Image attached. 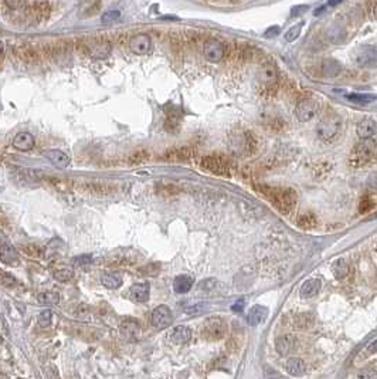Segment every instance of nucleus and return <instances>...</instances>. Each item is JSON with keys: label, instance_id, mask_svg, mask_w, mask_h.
<instances>
[{"label": "nucleus", "instance_id": "55", "mask_svg": "<svg viewBox=\"0 0 377 379\" xmlns=\"http://www.w3.org/2000/svg\"><path fill=\"white\" fill-rule=\"evenodd\" d=\"M323 10H325V7H319V9H316L314 14H315V16H319L321 13H323Z\"/></svg>", "mask_w": 377, "mask_h": 379}, {"label": "nucleus", "instance_id": "8", "mask_svg": "<svg viewBox=\"0 0 377 379\" xmlns=\"http://www.w3.org/2000/svg\"><path fill=\"white\" fill-rule=\"evenodd\" d=\"M204 57L210 63H218L223 60L225 54L224 44L217 39H209L204 43Z\"/></svg>", "mask_w": 377, "mask_h": 379}, {"label": "nucleus", "instance_id": "11", "mask_svg": "<svg viewBox=\"0 0 377 379\" xmlns=\"http://www.w3.org/2000/svg\"><path fill=\"white\" fill-rule=\"evenodd\" d=\"M258 81L261 82V85L271 90L272 87H275L278 84V70H276L275 64L272 63H265L261 67V70L258 71Z\"/></svg>", "mask_w": 377, "mask_h": 379}, {"label": "nucleus", "instance_id": "53", "mask_svg": "<svg viewBox=\"0 0 377 379\" xmlns=\"http://www.w3.org/2000/svg\"><path fill=\"white\" fill-rule=\"evenodd\" d=\"M369 352H372V354H377V339L375 342H372L370 345H369Z\"/></svg>", "mask_w": 377, "mask_h": 379}, {"label": "nucleus", "instance_id": "36", "mask_svg": "<svg viewBox=\"0 0 377 379\" xmlns=\"http://www.w3.org/2000/svg\"><path fill=\"white\" fill-rule=\"evenodd\" d=\"M346 97L347 100H350L352 103L356 104H369L377 98L375 95H369V94H349Z\"/></svg>", "mask_w": 377, "mask_h": 379}, {"label": "nucleus", "instance_id": "6", "mask_svg": "<svg viewBox=\"0 0 377 379\" xmlns=\"http://www.w3.org/2000/svg\"><path fill=\"white\" fill-rule=\"evenodd\" d=\"M319 113V103L314 98H304L301 100L295 108L296 118L301 123H308L312 118H315L316 114Z\"/></svg>", "mask_w": 377, "mask_h": 379}, {"label": "nucleus", "instance_id": "13", "mask_svg": "<svg viewBox=\"0 0 377 379\" xmlns=\"http://www.w3.org/2000/svg\"><path fill=\"white\" fill-rule=\"evenodd\" d=\"M296 348H298V339L292 334H285L275 339L276 352L282 357L292 354Z\"/></svg>", "mask_w": 377, "mask_h": 379}, {"label": "nucleus", "instance_id": "24", "mask_svg": "<svg viewBox=\"0 0 377 379\" xmlns=\"http://www.w3.org/2000/svg\"><path fill=\"white\" fill-rule=\"evenodd\" d=\"M192 339V329L184 325H179L172 331L170 334V341L176 345H184Z\"/></svg>", "mask_w": 377, "mask_h": 379}, {"label": "nucleus", "instance_id": "12", "mask_svg": "<svg viewBox=\"0 0 377 379\" xmlns=\"http://www.w3.org/2000/svg\"><path fill=\"white\" fill-rule=\"evenodd\" d=\"M129 49H131V52L138 54V56L148 54V53L151 52V49H152V40L145 33L135 34L129 40Z\"/></svg>", "mask_w": 377, "mask_h": 379}, {"label": "nucleus", "instance_id": "4", "mask_svg": "<svg viewBox=\"0 0 377 379\" xmlns=\"http://www.w3.org/2000/svg\"><path fill=\"white\" fill-rule=\"evenodd\" d=\"M227 331H228V324L224 318L210 317L206 319L200 334L207 341H220L224 338Z\"/></svg>", "mask_w": 377, "mask_h": 379}, {"label": "nucleus", "instance_id": "10", "mask_svg": "<svg viewBox=\"0 0 377 379\" xmlns=\"http://www.w3.org/2000/svg\"><path fill=\"white\" fill-rule=\"evenodd\" d=\"M203 166L210 171L214 175H220V176H227L230 175V168L224 158H221L220 155H209L203 159Z\"/></svg>", "mask_w": 377, "mask_h": 379}, {"label": "nucleus", "instance_id": "5", "mask_svg": "<svg viewBox=\"0 0 377 379\" xmlns=\"http://www.w3.org/2000/svg\"><path fill=\"white\" fill-rule=\"evenodd\" d=\"M353 62L360 68H375L377 67V47L363 46L353 54Z\"/></svg>", "mask_w": 377, "mask_h": 379}, {"label": "nucleus", "instance_id": "25", "mask_svg": "<svg viewBox=\"0 0 377 379\" xmlns=\"http://www.w3.org/2000/svg\"><path fill=\"white\" fill-rule=\"evenodd\" d=\"M322 75L326 77V78H335L337 77L340 71H342V65L339 64V62L333 60V59H325L322 62Z\"/></svg>", "mask_w": 377, "mask_h": 379}, {"label": "nucleus", "instance_id": "26", "mask_svg": "<svg viewBox=\"0 0 377 379\" xmlns=\"http://www.w3.org/2000/svg\"><path fill=\"white\" fill-rule=\"evenodd\" d=\"M101 283L104 287L116 290L122 286V276L118 271H107L101 276Z\"/></svg>", "mask_w": 377, "mask_h": 379}, {"label": "nucleus", "instance_id": "22", "mask_svg": "<svg viewBox=\"0 0 377 379\" xmlns=\"http://www.w3.org/2000/svg\"><path fill=\"white\" fill-rule=\"evenodd\" d=\"M376 123L372 118H365V120H362L360 123L357 124L356 132L360 139H367V138H372L376 133Z\"/></svg>", "mask_w": 377, "mask_h": 379}, {"label": "nucleus", "instance_id": "18", "mask_svg": "<svg viewBox=\"0 0 377 379\" xmlns=\"http://www.w3.org/2000/svg\"><path fill=\"white\" fill-rule=\"evenodd\" d=\"M193 155V151L187 146H182V148H174V149H169L164 154V159L166 161H172V162H186L190 159V156Z\"/></svg>", "mask_w": 377, "mask_h": 379}, {"label": "nucleus", "instance_id": "51", "mask_svg": "<svg viewBox=\"0 0 377 379\" xmlns=\"http://www.w3.org/2000/svg\"><path fill=\"white\" fill-rule=\"evenodd\" d=\"M372 206H373V203H370V202H369V197L363 199V202H362V205H360V212H362V213H365V212H367V210H370V209H372Z\"/></svg>", "mask_w": 377, "mask_h": 379}, {"label": "nucleus", "instance_id": "31", "mask_svg": "<svg viewBox=\"0 0 377 379\" xmlns=\"http://www.w3.org/2000/svg\"><path fill=\"white\" fill-rule=\"evenodd\" d=\"M294 327L298 329H308L314 325L315 322V317L312 313H299L294 317Z\"/></svg>", "mask_w": 377, "mask_h": 379}, {"label": "nucleus", "instance_id": "2", "mask_svg": "<svg viewBox=\"0 0 377 379\" xmlns=\"http://www.w3.org/2000/svg\"><path fill=\"white\" fill-rule=\"evenodd\" d=\"M377 156V142L372 138L363 139L362 142L352 149V152L349 155V164L355 168H360L363 165L369 164L372 159H375Z\"/></svg>", "mask_w": 377, "mask_h": 379}, {"label": "nucleus", "instance_id": "32", "mask_svg": "<svg viewBox=\"0 0 377 379\" xmlns=\"http://www.w3.org/2000/svg\"><path fill=\"white\" fill-rule=\"evenodd\" d=\"M41 306H57L60 303V294L57 291H44L37 296Z\"/></svg>", "mask_w": 377, "mask_h": 379}, {"label": "nucleus", "instance_id": "3", "mask_svg": "<svg viewBox=\"0 0 377 379\" xmlns=\"http://www.w3.org/2000/svg\"><path fill=\"white\" fill-rule=\"evenodd\" d=\"M343 126V121L337 114H330L326 115L321 123L318 124L316 126V133L318 136L325 141V142H330L336 138L337 135L342 131Z\"/></svg>", "mask_w": 377, "mask_h": 379}, {"label": "nucleus", "instance_id": "54", "mask_svg": "<svg viewBox=\"0 0 377 379\" xmlns=\"http://www.w3.org/2000/svg\"><path fill=\"white\" fill-rule=\"evenodd\" d=\"M343 0H329V6H332V7H335L337 4H340Z\"/></svg>", "mask_w": 377, "mask_h": 379}, {"label": "nucleus", "instance_id": "34", "mask_svg": "<svg viewBox=\"0 0 377 379\" xmlns=\"http://www.w3.org/2000/svg\"><path fill=\"white\" fill-rule=\"evenodd\" d=\"M332 273H333V276L336 277V280H343L349 273V267H347L346 261L343 258H337L336 261L332 264Z\"/></svg>", "mask_w": 377, "mask_h": 379}, {"label": "nucleus", "instance_id": "52", "mask_svg": "<svg viewBox=\"0 0 377 379\" xmlns=\"http://www.w3.org/2000/svg\"><path fill=\"white\" fill-rule=\"evenodd\" d=\"M1 327H3V335L6 337V335L9 334V327H7V322H6V319H4V318L1 319Z\"/></svg>", "mask_w": 377, "mask_h": 379}, {"label": "nucleus", "instance_id": "33", "mask_svg": "<svg viewBox=\"0 0 377 379\" xmlns=\"http://www.w3.org/2000/svg\"><path fill=\"white\" fill-rule=\"evenodd\" d=\"M16 54H17V57L20 59L21 62H26V63L37 62V53L34 52L31 47H27V46H23V47L16 49Z\"/></svg>", "mask_w": 377, "mask_h": 379}, {"label": "nucleus", "instance_id": "48", "mask_svg": "<svg viewBox=\"0 0 377 379\" xmlns=\"http://www.w3.org/2000/svg\"><path fill=\"white\" fill-rule=\"evenodd\" d=\"M279 31H281V29H279L278 26H272V27H269L268 30L265 31V37H267V39L275 37V36H278V34H279Z\"/></svg>", "mask_w": 377, "mask_h": 379}, {"label": "nucleus", "instance_id": "15", "mask_svg": "<svg viewBox=\"0 0 377 379\" xmlns=\"http://www.w3.org/2000/svg\"><path fill=\"white\" fill-rule=\"evenodd\" d=\"M119 331L122 334L125 338L128 339H136L139 338L141 332H142V328H141V324L138 319L135 318H125L121 325H119Z\"/></svg>", "mask_w": 377, "mask_h": 379}, {"label": "nucleus", "instance_id": "7", "mask_svg": "<svg viewBox=\"0 0 377 379\" xmlns=\"http://www.w3.org/2000/svg\"><path fill=\"white\" fill-rule=\"evenodd\" d=\"M151 322L155 328L158 329H164L167 328L172 322H173V314L172 310L167 306H158L152 311V317H151Z\"/></svg>", "mask_w": 377, "mask_h": 379}, {"label": "nucleus", "instance_id": "49", "mask_svg": "<svg viewBox=\"0 0 377 379\" xmlns=\"http://www.w3.org/2000/svg\"><path fill=\"white\" fill-rule=\"evenodd\" d=\"M359 378H375L377 377V372H373V371H369V369H363L357 374Z\"/></svg>", "mask_w": 377, "mask_h": 379}, {"label": "nucleus", "instance_id": "47", "mask_svg": "<svg viewBox=\"0 0 377 379\" xmlns=\"http://www.w3.org/2000/svg\"><path fill=\"white\" fill-rule=\"evenodd\" d=\"M308 9H309V7H308L306 4H299V6H295V7H292V10H291V16H292V17H295V16H301V14H304Z\"/></svg>", "mask_w": 377, "mask_h": 379}, {"label": "nucleus", "instance_id": "19", "mask_svg": "<svg viewBox=\"0 0 377 379\" xmlns=\"http://www.w3.org/2000/svg\"><path fill=\"white\" fill-rule=\"evenodd\" d=\"M240 151L247 155H254L258 149V141L255 138L254 133L244 132L240 138Z\"/></svg>", "mask_w": 377, "mask_h": 379}, {"label": "nucleus", "instance_id": "1", "mask_svg": "<svg viewBox=\"0 0 377 379\" xmlns=\"http://www.w3.org/2000/svg\"><path fill=\"white\" fill-rule=\"evenodd\" d=\"M281 213H289L296 205V193L292 189L261 186L260 189Z\"/></svg>", "mask_w": 377, "mask_h": 379}, {"label": "nucleus", "instance_id": "44", "mask_svg": "<svg viewBox=\"0 0 377 379\" xmlns=\"http://www.w3.org/2000/svg\"><path fill=\"white\" fill-rule=\"evenodd\" d=\"M92 261V256L91 254H82L80 257H75L74 260H72V264L77 267L80 266H87V264H90Z\"/></svg>", "mask_w": 377, "mask_h": 379}, {"label": "nucleus", "instance_id": "23", "mask_svg": "<svg viewBox=\"0 0 377 379\" xmlns=\"http://www.w3.org/2000/svg\"><path fill=\"white\" fill-rule=\"evenodd\" d=\"M49 3H46V1H39V3H36V4H31L30 7H29V10H27V14L30 16L31 21H36V23H39L43 19H46L47 17V14H49Z\"/></svg>", "mask_w": 377, "mask_h": 379}, {"label": "nucleus", "instance_id": "14", "mask_svg": "<svg viewBox=\"0 0 377 379\" xmlns=\"http://www.w3.org/2000/svg\"><path fill=\"white\" fill-rule=\"evenodd\" d=\"M164 114H166V123H164V128L166 131H174L177 129L180 120H182V110L177 105H166L164 107Z\"/></svg>", "mask_w": 377, "mask_h": 379}, {"label": "nucleus", "instance_id": "43", "mask_svg": "<svg viewBox=\"0 0 377 379\" xmlns=\"http://www.w3.org/2000/svg\"><path fill=\"white\" fill-rule=\"evenodd\" d=\"M51 318H53L51 311H43L40 316H39V318H37V322H39V325H40V327H43V328L50 327Z\"/></svg>", "mask_w": 377, "mask_h": 379}, {"label": "nucleus", "instance_id": "28", "mask_svg": "<svg viewBox=\"0 0 377 379\" xmlns=\"http://www.w3.org/2000/svg\"><path fill=\"white\" fill-rule=\"evenodd\" d=\"M193 287V278L187 274L177 276L173 280V290L177 294H186Z\"/></svg>", "mask_w": 377, "mask_h": 379}, {"label": "nucleus", "instance_id": "35", "mask_svg": "<svg viewBox=\"0 0 377 379\" xmlns=\"http://www.w3.org/2000/svg\"><path fill=\"white\" fill-rule=\"evenodd\" d=\"M0 260L3 261V263H13V261H16L17 260V252L13 249L9 245H3L1 246V254H0Z\"/></svg>", "mask_w": 377, "mask_h": 379}, {"label": "nucleus", "instance_id": "45", "mask_svg": "<svg viewBox=\"0 0 377 379\" xmlns=\"http://www.w3.org/2000/svg\"><path fill=\"white\" fill-rule=\"evenodd\" d=\"M1 284L4 286V287H11L13 284H16V278L14 276H11L9 273H3L1 274Z\"/></svg>", "mask_w": 377, "mask_h": 379}, {"label": "nucleus", "instance_id": "46", "mask_svg": "<svg viewBox=\"0 0 377 379\" xmlns=\"http://www.w3.org/2000/svg\"><path fill=\"white\" fill-rule=\"evenodd\" d=\"M4 3L11 10H17L24 4V0H4Z\"/></svg>", "mask_w": 377, "mask_h": 379}, {"label": "nucleus", "instance_id": "42", "mask_svg": "<svg viewBox=\"0 0 377 379\" xmlns=\"http://www.w3.org/2000/svg\"><path fill=\"white\" fill-rule=\"evenodd\" d=\"M23 250H24V253L27 254L29 257H34V258H39L43 254V250H41L40 246H37V245H27V246L23 247Z\"/></svg>", "mask_w": 377, "mask_h": 379}, {"label": "nucleus", "instance_id": "27", "mask_svg": "<svg viewBox=\"0 0 377 379\" xmlns=\"http://www.w3.org/2000/svg\"><path fill=\"white\" fill-rule=\"evenodd\" d=\"M149 284L148 283H136L131 287V298L138 303H145L149 298Z\"/></svg>", "mask_w": 377, "mask_h": 379}, {"label": "nucleus", "instance_id": "56", "mask_svg": "<svg viewBox=\"0 0 377 379\" xmlns=\"http://www.w3.org/2000/svg\"><path fill=\"white\" fill-rule=\"evenodd\" d=\"M373 14H375V19L377 20V4L375 6V10H373Z\"/></svg>", "mask_w": 377, "mask_h": 379}, {"label": "nucleus", "instance_id": "17", "mask_svg": "<svg viewBox=\"0 0 377 379\" xmlns=\"http://www.w3.org/2000/svg\"><path fill=\"white\" fill-rule=\"evenodd\" d=\"M46 158L50 161L51 164L54 166H57L58 169H65L68 168V165L71 162L70 156L67 154H64L62 151H58V149H49L46 151Z\"/></svg>", "mask_w": 377, "mask_h": 379}, {"label": "nucleus", "instance_id": "16", "mask_svg": "<svg viewBox=\"0 0 377 379\" xmlns=\"http://www.w3.org/2000/svg\"><path fill=\"white\" fill-rule=\"evenodd\" d=\"M267 317H268V308L257 304L254 307L250 308V313L247 316V322H248V325L255 327V325L263 324L265 319H267Z\"/></svg>", "mask_w": 377, "mask_h": 379}, {"label": "nucleus", "instance_id": "30", "mask_svg": "<svg viewBox=\"0 0 377 379\" xmlns=\"http://www.w3.org/2000/svg\"><path fill=\"white\" fill-rule=\"evenodd\" d=\"M286 372L292 377H302L305 374L306 365L301 358H289L286 361Z\"/></svg>", "mask_w": 377, "mask_h": 379}, {"label": "nucleus", "instance_id": "29", "mask_svg": "<svg viewBox=\"0 0 377 379\" xmlns=\"http://www.w3.org/2000/svg\"><path fill=\"white\" fill-rule=\"evenodd\" d=\"M345 36H346V31L339 24H332L325 30V37L327 39V41L335 43V44H339L345 40Z\"/></svg>", "mask_w": 377, "mask_h": 379}, {"label": "nucleus", "instance_id": "9", "mask_svg": "<svg viewBox=\"0 0 377 379\" xmlns=\"http://www.w3.org/2000/svg\"><path fill=\"white\" fill-rule=\"evenodd\" d=\"M85 49L88 54L91 56L92 59H107L109 54H111V44L107 40H102V39H91V40L87 41L85 44Z\"/></svg>", "mask_w": 377, "mask_h": 379}, {"label": "nucleus", "instance_id": "37", "mask_svg": "<svg viewBox=\"0 0 377 379\" xmlns=\"http://www.w3.org/2000/svg\"><path fill=\"white\" fill-rule=\"evenodd\" d=\"M149 159V152L148 151H136L129 156V164L131 165H142Z\"/></svg>", "mask_w": 377, "mask_h": 379}, {"label": "nucleus", "instance_id": "41", "mask_svg": "<svg viewBox=\"0 0 377 379\" xmlns=\"http://www.w3.org/2000/svg\"><path fill=\"white\" fill-rule=\"evenodd\" d=\"M119 17H121V13L118 10H108L102 14L101 21L104 24H109V23H113V21L118 20Z\"/></svg>", "mask_w": 377, "mask_h": 379}, {"label": "nucleus", "instance_id": "38", "mask_svg": "<svg viewBox=\"0 0 377 379\" xmlns=\"http://www.w3.org/2000/svg\"><path fill=\"white\" fill-rule=\"evenodd\" d=\"M74 277V270L72 268H60L54 273V278L60 283H67L72 280Z\"/></svg>", "mask_w": 377, "mask_h": 379}, {"label": "nucleus", "instance_id": "40", "mask_svg": "<svg viewBox=\"0 0 377 379\" xmlns=\"http://www.w3.org/2000/svg\"><path fill=\"white\" fill-rule=\"evenodd\" d=\"M298 225L301 226L302 229H312V227H315L316 219L312 215L306 213V215H302L301 217H299Z\"/></svg>", "mask_w": 377, "mask_h": 379}, {"label": "nucleus", "instance_id": "50", "mask_svg": "<svg viewBox=\"0 0 377 379\" xmlns=\"http://www.w3.org/2000/svg\"><path fill=\"white\" fill-rule=\"evenodd\" d=\"M367 185H369L372 189L377 190V172L376 174H372L370 176H369V179H367Z\"/></svg>", "mask_w": 377, "mask_h": 379}, {"label": "nucleus", "instance_id": "20", "mask_svg": "<svg viewBox=\"0 0 377 379\" xmlns=\"http://www.w3.org/2000/svg\"><path fill=\"white\" fill-rule=\"evenodd\" d=\"M322 287V283L319 278H311L306 280L305 283L299 288V296L302 298H312L315 297L316 294L319 293V290Z\"/></svg>", "mask_w": 377, "mask_h": 379}, {"label": "nucleus", "instance_id": "21", "mask_svg": "<svg viewBox=\"0 0 377 379\" xmlns=\"http://www.w3.org/2000/svg\"><path fill=\"white\" fill-rule=\"evenodd\" d=\"M13 146L19 151H31L34 148V136L30 132H19L13 138Z\"/></svg>", "mask_w": 377, "mask_h": 379}, {"label": "nucleus", "instance_id": "39", "mask_svg": "<svg viewBox=\"0 0 377 379\" xmlns=\"http://www.w3.org/2000/svg\"><path fill=\"white\" fill-rule=\"evenodd\" d=\"M302 27H304V23H298L296 26H294V27H291L289 30L286 31L285 40L288 41V43H292V41H295L296 39L299 37L301 31H302Z\"/></svg>", "mask_w": 377, "mask_h": 379}]
</instances>
